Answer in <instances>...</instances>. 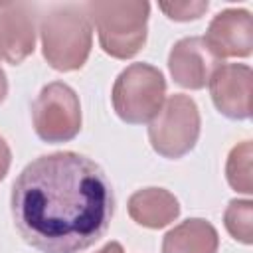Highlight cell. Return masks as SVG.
<instances>
[{
    "label": "cell",
    "instance_id": "obj_8",
    "mask_svg": "<svg viewBox=\"0 0 253 253\" xmlns=\"http://www.w3.org/2000/svg\"><path fill=\"white\" fill-rule=\"evenodd\" d=\"M251 79L253 71L245 63H221L211 79L210 93L215 109L233 121L251 117Z\"/></svg>",
    "mask_w": 253,
    "mask_h": 253
},
{
    "label": "cell",
    "instance_id": "obj_12",
    "mask_svg": "<svg viewBox=\"0 0 253 253\" xmlns=\"http://www.w3.org/2000/svg\"><path fill=\"white\" fill-rule=\"evenodd\" d=\"M217 247L215 227L202 217H190L174 225L162 239V253H217Z\"/></svg>",
    "mask_w": 253,
    "mask_h": 253
},
{
    "label": "cell",
    "instance_id": "obj_1",
    "mask_svg": "<svg viewBox=\"0 0 253 253\" xmlns=\"http://www.w3.org/2000/svg\"><path fill=\"white\" fill-rule=\"evenodd\" d=\"M10 208L18 233L40 253H79L107 233L115 196L97 162L53 152L18 174Z\"/></svg>",
    "mask_w": 253,
    "mask_h": 253
},
{
    "label": "cell",
    "instance_id": "obj_15",
    "mask_svg": "<svg viewBox=\"0 0 253 253\" xmlns=\"http://www.w3.org/2000/svg\"><path fill=\"white\" fill-rule=\"evenodd\" d=\"M158 8L176 22H190V20H198L202 18L210 4L206 0H184V2H160Z\"/></svg>",
    "mask_w": 253,
    "mask_h": 253
},
{
    "label": "cell",
    "instance_id": "obj_7",
    "mask_svg": "<svg viewBox=\"0 0 253 253\" xmlns=\"http://www.w3.org/2000/svg\"><path fill=\"white\" fill-rule=\"evenodd\" d=\"M219 65L221 59L200 36L178 40L168 55L170 75L184 89H204Z\"/></svg>",
    "mask_w": 253,
    "mask_h": 253
},
{
    "label": "cell",
    "instance_id": "obj_9",
    "mask_svg": "<svg viewBox=\"0 0 253 253\" xmlns=\"http://www.w3.org/2000/svg\"><path fill=\"white\" fill-rule=\"evenodd\" d=\"M206 43L221 57H247L253 51V22L243 8H227L213 16L206 32Z\"/></svg>",
    "mask_w": 253,
    "mask_h": 253
},
{
    "label": "cell",
    "instance_id": "obj_2",
    "mask_svg": "<svg viewBox=\"0 0 253 253\" xmlns=\"http://www.w3.org/2000/svg\"><path fill=\"white\" fill-rule=\"evenodd\" d=\"M42 53L57 71L81 69L93 45V26L83 4H55L40 18Z\"/></svg>",
    "mask_w": 253,
    "mask_h": 253
},
{
    "label": "cell",
    "instance_id": "obj_6",
    "mask_svg": "<svg viewBox=\"0 0 253 253\" xmlns=\"http://www.w3.org/2000/svg\"><path fill=\"white\" fill-rule=\"evenodd\" d=\"M34 130L43 142H67L81 130L77 93L63 81L47 83L32 105Z\"/></svg>",
    "mask_w": 253,
    "mask_h": 253
},
{
    "label": "cell",
    "instance_id": "obj_5",
    "mask_svg": "<svg viewBox=\"0 0 253 253\" xmlns=\"http://www.w3.org/2000/svg\"><path fill=\"white\" fill-rule=\"evenodd\" d=\"M200 111L192 97L176 93L170 95L156 117L148 123V140L154 152L164 158L186 156L200 138Z\"/></svg>",
    "mask_w": 253,
    "mask_h": 253
},
{
    "label": "cell",
    "instance_id": "obj_14",
    "mask_svg": "<svg viewBox=\"0 0 253 253\" xmlns=\"http://www.w3.org/2000/svg\"><path fill=\"white\" fill-rule=\"evenodd\" d=\"M223 223L227 233L245 245L253 241V202L251 200H231L223 211Z\"/></svg>",
    "mask_w": 253,
    "mask_h": 253
},
{
    "label": "cell",
    "instance_id": "obj_17",
    "mask_svg": "<svg viewBox=\"0 0 253 253\" xmlns=\"http://www.w3.org/2000/svg\"><path fill=\"white\" fill-rule=\"evenodd\" d=\"M97 253H125V249H123V245H121V243L111 241V243H107L103 249H99Z\"/></svg>",
    "mask_w": 253,
    "mask_h": 253
},
{
    "label": "cell",
    "instance_id": "obj_4",
    "mask_svg": "<svg viewBox=\"0 0 253 253\" xmlns=\"http://www.w3.org/2000/svg\"><path fill=\"white\" fill-rule=\"evenodd\" d=\"M166 95V81L160 69L150 63H130L119 73L113 85V109L128 125L150 123L160 111Z\"/></svg>",
    "mask_w": 253,
    "mask_h": 253
},
{
    "label": "cell",
    "instance_id": "obj_11",
    "mask_svg": "<svg viewBox=\"0 0 253 253\" xmlns=\"http://www.w3.org/2000/svg\"><path fill=\"white\" fill-rule=\"evenodd\" d=\"M180 213V204L164 188H142L128 198V215L142 227L160 229Z\"/></svg>",
    "mask_w": 253,
    "mask_h": 253
},
{
    "label": "cell",
    "instance_id": "obj_13",
    "mask_svg": "<svg viewBox=\"0 0 253 253\" xmlns=\"http://www.w3.org/2000/svg\"><path fill=\"white\" fill-rule=\"evenodd\" d=\"M251 158H253L251 140H243L231 148V152L227 156V164H225V176H227L229 186L235 192H241L247 196L253 192Z\"/></svg>",
    "mask_w": 253,
    "mask_h": 253
},
{
    "label": "cell",
    "instance_id": "obj_10",
    "mask_svg": "<svg viewBox=\"0 0 253 253\" xmlns=\"http://www.w3.org/2000/svg\"><path fill=\"white\" fill-rule=\"evenodd\" d=\"M36 47L34 6L26 2L0 4V59L22 63Z\"/></svg>",
    "mask_w": 253,
    "mask_h": 253
},
{
    "label": "cell",
    "instance_id": "obj_3",
    "mask_svg": "<svg viewBox=\"0 0 253 253\" xmlns=\"http://www.w3.org/2000/svg\"><path fill=\"white\" fill-rule=\"evenodd\" d=\"M91 24L97 28L99 43L105 53L128 59L146 42L150 4L142 0H91L83 4Z\"/></svg>",
    "mask_w": 253,
    "mask_h": 253
},
{
    "label": "cell",
    "instance_id": "obj_16",
    "mask_svg": "<svg viewBox=\"0 0 253 253\" xmlns=\"http://www.w3.org/2000/svg\"><path fill=\"white\" fill-rule=\"evenodd\" d=\"M10 162H12L10 146H8V142L0 136V182H2L4 176L8 174V170H10Z\"/></svg>",
    "mask_w": 253,
    "mask_h": 253
},
{
    "label": "cell",
    "instance_id": "obj_18",
    "mask_svg": "<svg viewBox=\"0 0 253 253\" xmlns=\"http://www.w3.org/2000/svg\"><path fill=\"white\" fill-rule=\"evenodd\" d=\"M6 95H8V81H6V73H4V69L0 67V103L6 99Z\"/></svg>",
    "mask_w": 253,
    "mask_h": 253
}]
</instances>
